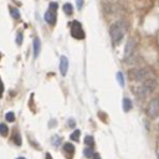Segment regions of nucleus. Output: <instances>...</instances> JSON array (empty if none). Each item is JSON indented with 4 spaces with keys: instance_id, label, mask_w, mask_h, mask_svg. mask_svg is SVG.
Wrapping results in <instances>:
<instances>
[{
    "instance_id": "14",
    "label": "nucleus",
    "mask_w": 159,
    "mask_h": 159,
    "mask_svg": "<svg viewBox=\"0 0 159 159\" xmlns=\"http://www.w3.org/2000/svg\"><path fill=\"white\" fill-rule=\"evenodd\" d=\"M10 14H11V16L14 19H20V13H19V10L16 8L10 6Z\"/></svg>"
},
{
    "instance_id": "8",
    "label": "nucleus",
    "mask_w": 159,
    "mask_h": 159,
    "mask_svg": "<svg viewBox=\"0 0 159 159\" xmlns=\"http://www.w3.org/2000/svg\"><path fill=\"white\" fill-rule=\"evenodd\" d=\"M68 71V60L66 56H61L60 59V72L62 76H66Z\"/></svg>"
},
{
    "instance_id": "19",
    "label": "nucleus",
    "mask_w": 159,
    "mask_h": 159,
    "mask_svg": "<svg viewBox=\"0 0 159 159\" xmlns=\"http://www.w3.org/2000/svg\"><path fill=\"white\" fill-rule=\"evenodd\" d=\"M80 134H81V133H80V131L78 129H75V132H73V133L71 134V139L72 141H80Z\"/></svg>"
},
{
    "instance_id": "4",
    "label": "nucleus",
    "mask_w": 159,
    "mask_h": 159,
    "mask_svg": "<svg viewBox=\"0 0 159 159\" xmlns=\"http://www.w3.org/2000/svg\"><path fill=\"white\" fill-rule=\"evenodd\" d=\"M146 112H147V116L149 118L154 119V118L158 117V116H159V97L153 98L150 102L148 103Z\"/></svg>"
},
{
    "instance_id": "13",
    "label": "nucleus",
    "mask_w": 159,
    "mask_h": 159,
    "mask_svg": "<svg viewBox=\"0 0 159 159\" xmlns=\"http://www.w3.org/2000/svg\"><path fill=\"white\" fill-rule=\"evenodd\" d=\"M9 133V128H8V126L5 124V123H1L0 124V134H1L3 137H6Z\"/></svg>"
},
{
    "instance_id": "24",
    "label": "nucleus",
    "mask_w": 159,
    "mask_h": 159,
    "mask_svg": "<svg viewBox=\"0 0 159 159\" xmlns=\"http://www.w3.org/2000/svg\"><path fill=\"white\" fill-rule=\"evenodd\" d=\"M76 4H77V9L81 10L82 9V5H83V0H76Z\"/></svg>"
},
{
    "instance_id": "15",
    "label": "nucleus",
    "mask_w": 159,
    "mask_h": 159,
    "mask_svg": "<svg viewBox=\"0 0 159 159\" xmlns=\"http://www.w3.org/2000/svg\"><path fill=\"white\" fill-rule=\"evenodd\" d=\"M117 82L119 83L121 87H124V77L122 72H117Z\"/></svg>"
},
{
    "instance_id": "25",
    "label": "nucleus",
    "mask_w": 159,
    "mask_h": 159,
    "mask_svg": "<svg viewBox=\"0 0 159 159\" xmlns=\"http://www.w3.org/2000/svg\"><path fill=\"white\" fill-rule=\"evenodd\" d=\"M3 91H4V86H3V82H1V80H0V97L3 96Z\"/></svg>"
},
{
    "instance_id": "3",
    "label": "nucleus",
    "mask_w": 159,
    "mask_h": 159,
    "mask_svg": "<svg viewBox=\"0 0 159 159\" xmlns=\"http://www.w3.org/2000/svg\"><path fill=\"white\" fill-rule=\"evenodd\" d=\"M150 76V71L148 68H132L128 72V77L132 81H144Z\"/></svg>"
},
{
    "instance_id": "10",
    "label": "nucleus",
    "mask_w": 159,
    "mask_h": 159,
    "mask_svg": "<svg viewBox=\"0 0 159 159\" xmlns=\"http://www.w3.org/2000/svg\"><path fill=\"white\" fill-rule=\"evenodd\" d=\"M33 49H34V57L36 59V57L39 56L40 51H41V42H40V39H38V38H35V39H34Z\"/></svg>"
},
{
    "instance_id": "11",
    "label": "nucleus",
    "mask_w": 159,
    "mask_h": 159,
    "mask_svg": "<svg viewBox=\"0 0 159 159\" xmlns=\"http://www.w3.org/2000/svg\"><path fill=\"white\" fill-rule=\"evenodd\" d=\"M123 109L124 112H129L132 109V101L129 98H123Z\"/></svg>"
},
{
    "instance_id": "22",
    "label": "nucleus",
    "mask_w": 159,
    "mask_h": 159,
    "mask_svg": "<svg viewBox=\"0 0 159 159\" xmlns=\"http://www.w3.org/2000/svg\"><path fill=\"white\" fill-rule=\"evenodd\" d=\"M21 42H23V35H21V33H19L18 36H16V44L21 45Z\"/></svg>"
},
{
    "instance_id": "20",
    "label": "nucleus",
    "mask_w": 159,
    "mask_h": 159,
    "mask_svg": "<svg viewBox=\"0 0 159 159\" xmlns=\"http://www.w3.org/2000/svg\"><path fill=\"white\" fill-rule=\"evenodd\" d=\"M5 119H6L8 122H14V119H15V114H14V112H8L6 116H5Z\"/></svg>"
},
{
    "instance_id": "28",
    "label": "nucleus",
    "mask_w": 159,
    "mask_h": 159,
    "mask_svg": "<svg viewBox=\"0 0 159 159\" xmlns=\"http://www.w3.org/2000/svg\"><path fill=\"white\" fill-rule=\"evenodd\" d=\"M46 158H47V159H52V158H51V155L49 154V153H47V154H46Z\"/></svg>"
},
{
    "instance_id": "21",
    "label": "nucleus",
    "mask_w": 159,
    "mask_h": 159,
    "mask_svg": "<svg viewBox=\"0 0 159 159\" xmlns=\"http://www.w3.org/2000/svg\"><path fill=\"white\" fill-rule=\"evenodd\" d=\"M60 142H61V141H60V137H57V136H56V137H54V138H52V144L59 146V144H60Z\"/></svg>"
},
{
    "instance_id": "12",
    "label": "nucleus",
    "mask_w": 159,
    "mask_h": 159,
    "mask_svg": "<svg viewBox=\"0 0 159 159\" xmlns=\"http://www.w3.org/2000/svg\"><path fill=\"white\" fill-rule=\"evenodd\" d=\"M63 11H65L66 15H71L72 11H73V6H72V4L70 3H66L65 5H63Z\"/></svg>"
},
{
    "instance_id": "6",
    "label": "nucleus",
    "mask_w": 159,
    "mask_h": 159,
    "mask_svg": "<svg viewBox=\"0 0 159 159\" xmlns=\"http://www.w3.org/2000/svg\"><path fill=\"white\" fill-rule=\"evenodd\" d=\"M71 35H72L75 39H77V40L84 39V31H83L82 25L80 24L78 21H76V20L72 23V26H71Z\"/></svg>"
},
{
    "instance_id": "2",
    "label": "nucleus",
    "mask_w": 159,
    "mask_h": 159,
    "mask_svg": "<svg viewBox=\"0 0 159 159\" xmlns=\"http://www.w3.org/2000/svg\"><path fill=\"white\" fill-rule=\"evenodd\" d=\"M157 87V81L155 78H152V77H148L144 80V82H143L141 86L136 89V94L138 98H146L148 97L149 94L154 91Z\"/></svg>"
},
{
    "instance_id": "23",
    "label": "nucleus",
    "mask_w": 159,
    "mask_h": 159,
    "mask_svg": "<svg viewBox=\"0 0 159 159\" xmlns=\"http://www.w3.org/2000/svg\"><path fill=\"white\" fill-rule=\"evenodd\" d=\"M57 6H59V5H57V3H51L49 9L52 10V11H56V10H57Z\"/></svg>"
},
{
    "instance_id": "29",
    "label": "nucleus",
    "mask_w": 159,
    "mask_h": 159,
    "mask_svg": "<svg viewBox=\"0 0 159 159\" xmlns=\"http://www.w3.org/2000/svg\"><path fill=\"white\" fill-rule=\"evenodd\" d=\"M18 159H25V158H24V157H20V158H18Z\"/></svg>"
},
{
    "instance_id": "1",
    "label": "nucleus",
    "mask_w": 159,
    "mask_h": 159,
    "mask_svg": "<svg viewBox=\"0 0 159 159\" xmlns=\"http://www.w3.org/2000/svg\"><path fill=\"white\" fill-rule=\"evenodd\" d=\"M126 31H127V26L123 21H116V23H113L112 25H111L109 36H111V40H112L113 45L117 46L123 41Z\"/></svg>"
},
{
    "instance_id": "5",
    "label": "nucleus",
    "mask_w": 159,
    "mask_h": 159,
    "mask_svg": "<svg viewBox=\"0 0 159 159\" xmlns=\"http://www.w3.org/2000/svg\"><path fill=\"white\" fill-rule=\"evenodd\" d=\"M136 49H137V40L132 38V39H129L128 41H127L126 47H124V59L127 61H128L132 56H134Z\"/></svg>"
},
{
    "instance_id": "17",
    "label": "nucleus",
    "mask_w": 159,
    "mask_h": 159,
    "mask_svg": "<svg viewBox=\"0 0 159 159\" xmlns=\"http://www.w3.org/2000/svg\"><path fill=\"white\" fill-rule=\"evenodd\" d=\"M13 142H14L16 146H21V137H20L19 133H14V136H13Z\"/></svg>"
},
{
    "instance_id": "26",
    "label": "nucleus",
    "mask_w": 159,
    "mask_h": 159,
    "mask_svg": "<svg viewBox=\"0 0 159 159\" xmlns=\"http://www.w3.org/2000/svg\"><path fill=\"white\" fill-rule=\"evenodd\" d=\"M75 124H76V122L73 121V119H70V121H68V126L72 127V128H73V127H75Z\"/></svg>"
},
{
    "instance_id": "27",
    "label": "nucleus",
    "mask_w": 159,
    "mask_h": 159,
    "mask_svg": "<svg viewBox=\"0 0 159 159\" xmlns=\"http://www.w3.org/2000/svg\"><path fill=\"white\" fill-rule=\"evenodd\" d=\"M93 159H101V155L99 154H97V153H96V154H94V153H93V157H92Z\"/></svg>"
},
{
    "instance_id": "7",
    "label": "nucleus",
    "mask_w": 159,
    "mask_h": 159,
    "mask_svg": "<svg viewBox=\"0 0 159 159\" xmlns=\"http://www.w3.org/2000/svg\"><path fill=\"white\" fill-rule=\"evenodd\" d=\"M44 18H45V21L49 25H55L56 24V11H52V10H47V11L45 13L44 15Z\"/></svg>"
},
{
    "instance_id": "18",
    "label": "nucleus",
    "mask_w": 159,
    "mask_h": 159,
    "mask_svg": "<svg viewBox=\"0 0 159 159\" xmlns=\"http://www.w3.org/2000/svg\"><path fill=\"white\" fill-rule=\"evenodd\" d=\"M84 144H87L88 147H92L94 144V141H93V138H92L91 136H88V137L84 138Z\"/></svg>"
},
{
    "instance_id": "9",
    "label": "nucleus",
    "mask_w": 159,
    "mask_h": 159,
    "mask_svg": "<svg viewBox=\"0 0 159 159\" xmlns=\"http://www.w3.org/2000/svg\"><path fill=\"white\" fill-rule=\"evenodd\" d=\"M63 153H65L67 159H72V155L75 153V147L71 143H65V146H63Z\"/></svg>"
},
{
    "instance_id": "16",
    "label": "nucleus",
    "mask_w": 159,
    "mask_h": 159,
    "mask_svg": "<svg viewBox=\"0 0 159 159\" xmlns=\"http://www.w3.org/2000/svg\"><path fill=\"white\" fill-rule=\"evenodd\" d=\"M83 154H84V157H87V158H92L93 157V149H92V147L86 148V149L83 150Z\"/></svg>"
}]
</instances>
